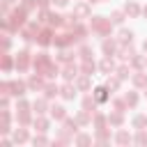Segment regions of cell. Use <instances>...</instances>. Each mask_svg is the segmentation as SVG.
<instances>
[{"label": "cell", "mask_w": 147, "mask_h": 147, "mask_svg": "<svg viewBox=\"0 0 147 147\" xmlns=\"http://www.w3.org/2000/svg\"><path fill=\"white\" fill-rule=\"evenodd\" d=\"M90 25H92V30L94 32H99V34H110V30H113V21L110 18H103V16H94L92 21H90Z\"/></svg>", "instance_id": "6da1fadb"}, {"label": "cell", "mask_w": 147, "mask_h": 147, "mask_svg": "<svg viewBox=\"0 0 147 147\" xmlns=\"http://www.w3.org/2000/svg\"><path fill=\"white\" fill-rule=\"evenodd\" d=\"M25 9L23 7H18V9H14L11 14H9V30H18V28H23V23H25Z\"/></svg>", "instance_id": "7a4b0ae2"}, {"label": "cell", "mask_w": 147, "mask_h": 147, "mask_svg": "<svg viewBox=\"0 0 147 147\" xmlns=\"http://www.w3.org/2000/svg\"><path fill=\"white\" fill-rule=\"evenodd\" d=\"M28 67H30V53L28 51H21L18 57H16V69L18 71H25Z\"/></svg>", "instance_id": "3957f363"}, {"label": "cell", "mask_w": 147, "mask_h": 147, "mask_svg": "<svg viewBox=\"0 0 147 147\" xmlns=\"http://www.w3.org/2000/svg\"><path fill=\"white\" fill-rule=\"evenodd\" d=\"M53 32L51 30H39V34H37V44L39 46H48V44H53Z\"/></svg>", "instance_id": "277c9868"}, {"label": "cell", "mask_w": 147, "mask_h": 147, "mask_svg": "<svg viewBox=\"0 0 147 147\" xmlns=\"http://www.w3.org/2000/svg\"><path fill=\"white\" fill-rule=\"evenodd\" d=\"M9 94L23 96V94H25V83H23V80H11V83H9Z\"/></svg>", "instance_id": "5b68a950"}, {"label": "cell", "mask_w": 147, "mask_h": 147, "mask_svg": "<svg viewBox=\"0 0 147 147\" xmlns=\"http://www.w3.org/2000/svg\"><path fill=\"white\" fill-rule=\"evenodd\" d=\"M62 76H64V80H74L78 76V67L74 62H67V67L62 69Z\"/></svg>", "instance_id": "8992f818"}, {"label": "cell", "mask_w": 147, "mask_h": 147, "mask_svg": "<svg viewBox=\"0 0 147 147\" xmlns=\"http://www.w3.org/2000/svg\"><path fill=\"white\" fill-rule=\"evenodd\" d=\"M117 44H119V41H115V39H103V44H101L103 55H113V53L117 51Z\"/></svg>", "instance_id": "52a82bcc"}, {"label": "cell", "mask_w": 147, "mask_h": 147, "mask_svg": "<svg viewBox=\"0 0 147 147\" xmlns=\"http://www.w3.org/2000/svg\"><path fill=\"white\" fill-rule=\"evenodd\" d=\"M28 87H30V90H44V78H41V74H32L30 80H28Z\"/></svg>", "instance_id": "ba28073f"}, {"label": "cell", "mask_w": 147, "mask_h": 147, "mask_svg": "<svg viewBox=\"0 0 147 147\" xmlns=\"http://www.w3.org/2000/svg\"><path fill=\"white\" fill-rule=\"evenodd\" d=\"M99 69H101L103 74H110V71H115V62L110 60V55H106V57L101 60V64H99Z\"/></svg>", "instance_id": "9c48e42d"}, {"label": "cell", "mask_w": 147, "mask_h": 147, "mask_svg": "<svg viewBox=\"0 0 147 147\" xmlns=\"http://www.w3.org/2000/svg\"><path fill=\"white\" fill-rule=\"evenodd\" d=\"M57 94H60V87H57L55 83L44 85V96H46V99H53V96H57Z\"/></svg>", "instance_id": "30bf717a"}, {"label": "cell", "mask_w": 147, "mask_h": 147, "mask_svg": "<svg viewBox=\"0 0 147 147\" xmlns=\"http://www.w3.org/2000/svg\"><path fill=\"white\" fill-rule=\"evenodd\" d=\"M94 69H96V64L92 62V57H90V60H83V64H80V71H83V74L92 76V74H94Z\"/></svg>", "instance_id": "8fae6325"}, {"label": "cell", "mask_w": 147, "mask_h": 147, "mask_svg": "<svg viewBox=\"0 0 147 147\" xmlns=\"http://www.w3.org/2000/svg\"><path fill=\"white\" fill-rule=\"evenodd\" d=\"M124 122V117H122V110H115V113H110L108 115V124H113V126H119Z\"/></svg>", "instance_id": "7c38bea8"}, {"label": "cell", "mask_w": 147, "mask_h": 147, "mask_svg": "<svg viewBox=\"0 0 147 147\" xmlns=\"http://www.w3.org/2000/svg\"><path fill=\"white\" fill-rule=\"evenodd\" d=\"M108 92H110V90H108L106 85H103V87H96V90H94L96 101H99V103H101V101H108Z\"/></svg>", "instance_id": "4fadbf2b"}, {"label": "cell", "mask_w": 147, "mask_h": 147, "mask_svg": "<svg viewBox=\"0 0 147 147\" xmlns=\"http://www.w3.org/2000/svg\"><path fill=\"white\" fill-rule=\"evenodd\" d=\"M96 103H99V101H96V96H85V99H83V108H85V110H90V113H94Z\"/></svg>", "instance_id": "5bb4252c"}, {"label": "cell", "mask_w": 147, "mask_h": 147, "mask_svg": "<svg viewBox=\"0 0 147 147\" xmlns=\"http://www.w3.org/2000/svg\"><path fill=\"white\" fill-rule=\"evenodd\" d=\"M133 85H136V87H147V74L138 71V74L133 76Z\"/></svg>", "instance_id": "9a60e30c"}, {"label": "cell", "mask_w": 147, "mask_h": 147, "mask_svg": "<svg viewBox=\"0 0 147 147\" xmlns=\"http://www.w3.org/2000/svg\"><path fill=\"white\" fill-rule=\"evenodd\" d=\"M124 11H126L129 16H133V18H136V16L140 14V7H138L136 2H126V5H124Z\"/></svg>", "instance_id": "2e32d148"}, {"label": "cell", "mask_w": 147, "mask_h": 147, "mask_svg": "<svg viewBox=\"0 0 147 147\" xmlns=\"http://www.w3.org/2000/svg\"><path fill=\"white\" fill-rule=\"evenodd\" d=\"M117 41H119V44H131V41H133V32H131V30H122Z\"/></svg>", "instance_id": "e0dca14e"}, {"label": "cell", "mask_w": 147, "mask_h": 147, "mask_svg": "<svg viewBox=\"0 0 147 147\" xmlns=\"http://www.w3.org/2000/svg\"><path fill=\"white\" fill-rule=\"evenodd\" d=\"M60 94H62L64 99H74V96H76V87H74V85H64V87L60 90Z\"/></svg>", "instance_id": "ac0fdd59"}, {"label": "cell", "mask_w": 147, "mask_h": 147, "mask_svg": "<svg viewBox=\"0 0 147 147\" xmlns=\"http://www.w3.org/2000/svg\"><path fill=\"white\" fill-rule=\"evenodd\" d=\"M124 101H126L129 108H136V103H138V94H136V92H126V94H124Z\"/></svg>", "instance_id": "d6986e66"}, {"label": "cell", "mask_w": 147, "mask_h": 147, "mask_svg": "<svg viewBox=\"0 0 147 147\" xmlns=\"http://www.w3.org/2000/svg\"><path fill=\"white\" fill-rule=\"evenodd\" d=\"M32 108H34L37 115H44V113H46V99H37V101L32 103Z\"/></svg>", "instance_id": "ffe728a7"}, {"label": "cell", "mask_w": 147, "mask_h": 147, "mask_svg": "<svg viewBox=\"0 0 147 147\" xmlns=\"http://www.w3.org/2000/svg\"><path fill=\"white\" fill-rule=\"evenodd\" d=\"M51 117H55V119H64L67 113H64L62 106H53V108H51Z\"/></svg>", "instance_id": "44dd1931"}, {"label": "cell", "mask_w": 147, "mask_h": 147, "mask_svg": "<svg viewBox=\"0 0 147 147\" xmlns=\"http://www.w3.org/2000/svg\"><path fill=\"white\" fill-rule=\"evenodd\" d=\"M76 87H78V90H87V87H90V76L83 74V76L76 80Z\"/></svg>", "instance_id": "7402d4cb"}, {"label": "cell", "mask_w": 147, "mask_h": 147, "mask_svg": "<svg viewBox=\"0 0 147 147\" xmlns=\"http://www.w3.org/2000/svg\"><path fill=\"white\" fill-rule=\"evenodd\" d=\"M76 122H78V124H90V122H92V117H90V110H85V108H83V113H78Z\"/></svg>", "instance_id": "603a6c76"}, {"label": "cell", "mask_w": 147, "mask_h": 147, "mask_svg": "<svg viewBox=\"0 0 147 147\" xmlns=\"http://www.w3.org/2000/svg\"><path fill=\"white\" fill-rule=\"evenodd\" d=\"M28 140V131L25 129H16L14 131V142H25Z\"/></svg>", "instance_id": "cb8c5ba5"}, {"label": "cell", "mask_w": 147, "mask_h": 147, "mask_svg": "<svg viewBox=\"0 0 147 147\" xmlns=\"http://www.w3.org/2000/svg\"><path fill=\"white\" fill-rule=\"evenodd\" d=\"M34 126H37V131H39V133H44V131L48 129V119H44V117H37V119H34Z\"/></svg>", "instance_id": "d4e9b609"}, {"label": "cell", "mask_w": 147, "mask_h": 147, "mask_svg": "<svg viewBox=\"0 0 147 147\" xmlns=\"http://www.w3.org/2000/svg\"><path fill=\"white\" fill-rule=\"evenodd\" d=\"M131 67H133V69H142V67H145V57L133 55V57H131Z\"/></svg>", "instance_id": "484cf974"}, {"label": "cell", "mask_w": 147, "mask_h": 147, "mask_svg": "<svg viewBox=\"0 0 147 147\" xmlns=\"http://www.w3.org/2000/svg\"><path fill=\"white\" fill-rule=\"evenodd\" d=\"M133 126H136V129H145V126H147V115H138V117L133 119Z\"/></svg>", "instance_id": "4316f807"}, {"label": "cell", "mask_w": 147, "mask_h": 147, "mask_svg": "<svg viewBox=\"0 0 147 147\" xmlns=\"http://www.w3.org/2000/svg\"><path fill=\"white\" fill-rule=\"evenodd\" d=\"M74 14H76V16H87V14H90V7H87V5H78V7L74 9Z\"/></svg>", "instance_id": "83f0119b"}, {"label": "cell", "mask_w": 147, "mask_h": 147, "mask_svg": "<svg viewBox=\"0 0 147 147\" xmlns=\"http://www.w3.org/2000/svg\"><path fill=\"white\" fill-rule=\"evenodd\" d=\"M71 55H76V53H71V51H67V48H62V51H60V55H57V57H60V60H62V62H71Z\"/></svg>", "instance_id": "f1b7e54d"}, {"label": "cell", "mask_w": 147, "mask_h": 147, "mask_svg": "<svg viewBox=\"0 0 147 147\" xmlns=\"http://www.w3.org/2000/svg\"><path fill=\"white\" fill-rule=\"evenodd\" d=\"M119 80H122L119 76H117V78H108V80H106V87H108V90H117V87H119Z\"/></svg>", "instance_id": "f546056e"}, {"label": "cell", "mask_w": 147, "mask_h": 147, "mask_svg": "<svg viewBox=\"0 0 147 147\" xmlns=\"http://www.w3.org/2000/svg\"><path fill=\"white\" fill-rule=\"evenodd\" d=\"M117 142H119V145H126V142H131V136H129L126 131H119V133H117Z\"/></svg>", "instance_id": "4dcf8cb0"}, {"label": "cell", "mask_w": 147, "mask_h": 147, "mask_svg": "<svg viewBox=\"0 0 147 147\" xmlns=\"http://www.w3.org/2000/svg\"><path fill=\"white\" fill-rule=\"evenodd\" d=\"M21 7H23L25 11H32V9L37 7V0H21Z\"/></svg>", "instance_id": "1f68e13d"}, {"label": "cell", "mask_w": 147, "mask_h": 147, "mask_svg": "<svg viewBox=\"0 0 147 147\" xmlns=\"http://www.w3.org/2000/svg\"><path fill=\"white\" fill-rule=\"evenodd\" d=\"M136 142H140V145H147V131H145V129H138V136H136Z\"/></svg>", "instance_id": "d6a6232c"}, {"label": "cell", "mask_w": 147, "mask_h": 147, "mask_svg": "<svg viewBox=\"0 0 147 147\" xmlns=\"http://www.w3.org/2000/svg\"><path fill=\"white\" fill-rule=\"evenodd\" d=\"M117 76H119L122 80H124V78H129V76H131V74H129V67H126V64H122V67H117Z\"/></svg>", "instance_id": "836d02e7"}, {"label": "cell", "mask_w": 147, "mask_h": 147, "mask_svg": "<svg viewBox=\"0 0 147 147\" xmlns=\"http://www.w3.org/2000/svg\"><path fill=\"white\" fill-rule=\"evenodd\" d=\"M16 119H18V124H30V113H28V110H25V113H18Z\"/></svg>", "instance_id": "e575fe53"}, {"label": "cell", "mask_w": 147, "mask_h": 147, "mask_svg": "<svg viewBox=\"0 0 147 147\" xmlns=\"http://www.w3.org/2000/svg\"><path fill=\"white\" fill-rule=\"evenodd\" d=\"M106 122H108V117H103V115H94V126H96V129L106 126Z\"/></svg>", "instance_id": "d590c367"}, {"label": "cell", "mask_w": 147, "mask_h": 147, "mask_svg": "<svg viewBox=\"0 0 147 147\" xmlns=\"http://www.w3.org/2000/svg\"><path fill=\"white\" fill-rule=\"evenodd\" d=\"M96 138H99V142H106V140L110 138V133L106 131V126H101V129H99V133H96Z\"/></svg>", "instance_id": "8d00e7d4"}, {"label": "cell", "mask_w": 147, "mask_h": 147, "mask_svg": "<svg viewBox=\"0 0 147 147\" xmlns=\"http://www.w3.org/2000/svg\"><path fill=\"white\" fill-rule=\"evenodd\" d=\"M124 14H126V11H113L110 21H113V23H122V21H124Z\"/></svg>", "instance_id": "74e56055"}, {"label": "cell", "mask_w": 147, "mask_h": 147, "mask_svg": "<svg viewBox=\"0 0 147 147\" xmlns=\"http://www.w3.org/2000/svg\"><path fill=\"white\" fill-rule=\"evenodd\" d=\"M2 69H5V71L11 69V57H9L7 53H2Z\"/></svg>", "instance_id": "f35d334b"}, {"label": "cell", "mask_w": 147, "mask_h": 147, "mask_svg": "<svg viewBox=\"0 0 147 147\" xmlns=\"http://www.w3.org/2000/svg\"><path fill=\"white\" fill-rule=\"evenodd\" d=\"M113 108L124 113V108H126V101H124V99H115V101H113Z\"/></svg>", "instance_id": "ab89813d"}, {"label": "cell", "mask_w": 147, "mask_h": 147, "mask_svg": "<svg viewBox=\"0 0 147 147\" xmlns=\"http://www.w3.org/2000/svg\"><path fill=\"white\" fill-rule=\"evenodd\" d=\"M16 110H18V113H25V110H30V103H28V101H23V99H21V101H18V103H16Z\"/></svg>", "instance_id": "60d3db41"}, {"label": "cell", "mask_w": 147, "mask_h": 147, "mask_svg": "<svg viewBox=\"0 0 147 147\" xmlns=\"http://www.w3.org/2000/svg\"><path fill=\"white\" fill-rule=\"evenodd\" d=\"M80 55H83V60H90V57H92V48H90V46H83V48H80Z\"/></svg>", "instance_id": "b9f144b4"}, {"label": "cell", "mask_w": 147, "mask_h": 147, "mask_svg": "<svg viewBox=\"0 0 147 147\" xmlns=\"http://www.w3.org/2000/svg\"><path fill=\"white\" fill-rule=\"evenodd\" d=\"M76 142H78V145H90V142H92V138L83 133V136H78V138H76Z\"/></svg>", "instance_id": "7bdbcfd3"}, {"label": "cell", "mask_w": 147, "mask_h": 147, "mask_svg": "<svg viewBox=\"0 0 147 147\" xmlns=\"http://www.w3.org/2000/svg\"><path fill=\"white\" fill-rule=\"evenodd\" d=\"M32 142H34V145H46L48 140H46L44 136H34V140H32Z\"/></svg>", "instance_id": "ee69618b"}, {"label": "cell", "mask_w": 147, "mask_h": 147, "mask_svg": "<svg viewBox=\"0 0 147 147\" xmlns=\"http://www.w3.org/2000/svg\"><path fill=\"white\" fill-rule=\"evenodd\" d=\"M37 7H41V9H46V7H48V0H37Z\"/></svg>", "instance_id": "f6af8a7d"}, {"label": "cell", "mask_w": 147, "mask_h": 147, "mask_svg": "<svg viewBox=\"0 0 147 147\" xmlns=\"http://www.w3.org/2000/svg\"><path fill=\"white\" fill-rule=\"evenodd\" d=\"M53 2H55V5H57V7H64V5H67V2H69V0H53Z\"/></svg>", "instance_id": "bcb514c9"}, {"label": "cell", "mask_w": 147, "mask_h": 147, "mask_svg": "<svg viewBox=\"0 0 147 147\" xmlns=\"http://www.w3.org/2000/svg\"><path fill=\"white\" fill-rule=\"evenodd\" d=\"M142 48H145V53H147V39H145V44H142Z\"/></svg>", "instance_id": "7dc6e473"}, {"label": "cell", "mask_w": 147, "mask_h": 147, "mask_svg": "<svg viewBox=\"0 0 147 147\" xmlns=\"http://www.w3.org/2000/svg\"><path fill=\"white\" fill-rule=\"evenodd\" d=\"M87 2H90V5H94V2H101V0H87Z\"/></svg>", "instance_id": "c3c4849f"}, {"label": "cell", "mask_w": 147, "mask_h": 147, "mask_svg": "<svg viewBox=\"0 0 147 147\" xmlns=\"http://www.w3.org/2000/svg\"><path fill=\"white\" fill-rule=\"evenodd\" d=\"M142 14H145V16H147V7H145V9H142Z\"/></svg>", "instance_id": "681fc988"}, {"label": "cell", "mask_w": 147, "mask_h": 147, "mask_svg": "<svg viewBox=\"0 0 147 147\" xmlns=\"http://www.w3.org/2000/svg\"><path fill=\"white\" fill-rule=\"evenodd\" d=\"M5 2H14V0H5Z\"/></svg>", "instance_id": "f907efd6"}, {"label": "cell", "mask_w": 147, "mask_h": 147, "mask_svg": "<svg viewBox=\"0 0 147 147\" xmlns=\"http://www.w3.org/2000/svg\"><path fill=\"white\" fill-rule=\"evenodd\" d=\"M145 92H147V87H145Z\"/></svg>", "instance_id": "816d5d0a"}]
</instances>
